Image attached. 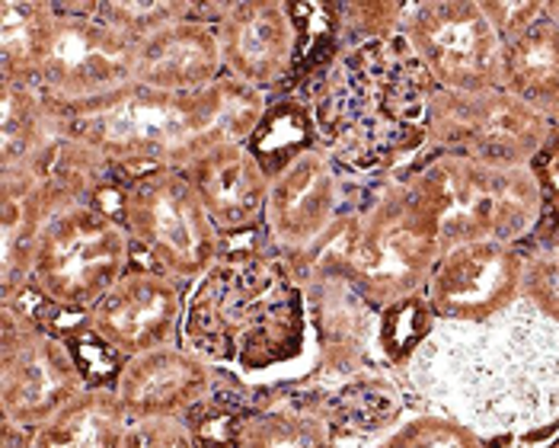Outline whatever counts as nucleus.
<instances>
[{
  "label": "nucleus",
  "mask_w": 559,
  "mask_h": 448,
  "mask_svg": "<svg viewBox=\"0 0 559 448\" xmlns=\"http://www.w3.org/2000/svg\"><path fill=\"white\" fill-rule=\"evenodd\" d=\"M217 13L221 0H209L199 16H186L138 43L134 84L167 93H189L217 84L224 78Z\"/></svg>",
  "instance_id": "6ab92c4d"
},
{
  "label": "nucleus",
  "mask_w": 559,
  "mask_h": 448,
  "mask_svg": "<svg viewBox=\"0 0 559 448\" xmlns=\"http://www.w3.org/2000/svg\"><path fill=\"white\" fill-rule=\"evenodd\" d=\"M134 64L138 43L109 26L93 0L0 3V81L39 90L64 126L131 87Z\"/></svg>",
  "instance_id": "20e7f679"
},
{
  "label": "nucleus",
  "mask_w": 559,
  "mask_h": 448,
  "mask_svg": "<svg viewBox=\"0 0 559 448\" xmlns=\"http://www.w3.org/2000/svg\"><path fill=\"white\" fill-rule=\"evenodd\" d=\"M326 401L333 410V420L340 426V436L345 439H365L400 416V391L384 378H368V375H352L340 388H323Z\"/></svg>",
  "instance_id": "393cba45"
},
{
  "label": "nucleus",
  "mask_w": 559,
  "mask_h": 448,
  "mask_svg": "<svg viewBox=\"0 0 559 448\" xmlns=\"http://www.w3.org/2000/svg\"><path fill=\"white\" fill-rule=\"evenodd\" d=\"M215 26L224 78L269 99L292 90L298 30L288 0H221Z\"/></svg>",
  "instance_id": "2eb2a0df"
},
{
  "label": "nucleus",
  "mask_w": 559,
  "mask_h": 448,
  "mask_svg": "<svg viewBox=\"0 0 559 448\" xmlns=\"http://www.w3.org/2000/svg\"><path fill=\"white\" fill-rule=\"evenodd\" d=\"M550 448H559V439H557V443H554V446H550Z\"/></svg>",
  "instance_id": "473e14b6"
},
{
  "label": "nucleus",
  "mask_w": 559,
  "mask_h": 448,
  "mask_svg": "<svg viewBox=\"0 0 559 448\" xmlns=\"http://www.w3.org/2000/svg\"><path fill=\"white\" fill-rule=\"evenodd\" d=\"M343 209L345 177L320 144L269 179L265 237L272 250L292 263L336 224Z\"/></svg>",
  "instance_id": "dca6fc26"
},
{
  "label": "nucleus",
  "mask_w": 559,
  "mask_h": 448,
  "mask_svg": "<svg viewBox=\"0 0 559 448\" xmlns=\"http://www.w3.org/2000/svg\"><path fill=\"white\" fill-rule=\"evenodd\" d=\"M247 144L257 154L269 179L282 174L288 164H295L301 154L320 148V132L313 126L307 99L298 93L272 96L259 119L257 132L247 138Z\"/></svg>",
  "instance_id": "b1692460"
},
{
  "label": "nucleus",
  "mask_w": 559,
  "mask_h": 448,
  "mask_svg": "<svg viewBox=\"0 0 559 448\" xmlns=\"http://www.w3.org/2000/svg\"><path fill=\"white\" fill-rule=\"evenodd\" d=\"M61 132L64 122L39 90L0 81V177L33 164Z\"/></svg>",
  "instance_id": "4be33fe9"
},
{
  "label": "nucleus",
  "mask_w": 559,
  "mask_h": 448,
  "mask_svg": "<svg viewBox=\"0 0 559 448\" xmlns=\"http://www.w3.org/2000/svg\"><path fill=\"white\" fill-rule=\"evenodd\" d=\"M435 81L403 33L348 45L298 93L307 99L320 144L345 179L403 174L429 144Z\"/></svg>",
  "instance_id": "f03ea898"
},
{
  "label": "nucleus",
  "mask_w": 559,
  "mask_h": 448,
  "mask_svg": "<svg viewBox=\"0 0 559 448\" xmlns=\"http://www.w3.org/2000/svg\"><path fill=\"white\" fill-rule=\"evenodd\" d=\"M131 416L112 388H86L33 436V448H119Z\"/></svg>",
  "instance_id": "412c9836"
},
{
  "label": "nucleus",
  "mask_w": 559,
  "mask_h": 448,
  "mask_svg": "<svg viewBox=\"0 0 559 448\" xmlns=\"http://www.w3.org/2000/svg\"><path fill=\"white\" fill-rule=\"evenodd\" d=\"M86 388L71 330L0 302V420L39 429Z\"/></svg>",
  "instance_id": "9d476101"
},
{
  "label": "nucleus",
  "mask_w": 559,
  "mask_h": 448,
  "mask_svg": "<svg viewBox=\"0 0 559 448\" xmlns=\"http://www.w3.org/2000/svg\"><path fill=\"white\" fill-rule=\"evenodd\" d=\"M550 132L547 116L506 87L483 93L435 90L431 96L429 144L444 154L527 167Z\"/></svg>",
  "instance_id": "9b49d317"
},
{
  "label": "nucleus",
  "mask_w": 559,
  "mask_h": 448,
  "mask_svg": "<svg viewBox=\"0 0 559 448\" xmlns=\"http://www.w3.org/2000/svg\"><path fill=\"white\" fill-rule=\"evenodd\" d=\"M368 448H496L486 443L476 429L454 416H409V420H393L388 429Z\"/></svg>",
  "instance_id": "bb28decb"
},
{
  "label": "nucleus",
  "mask_w": 559,
  "mask_h": 448,
  "mask_svg": "<svg viewBox=\"0 0 559 448\" xmlns=\"http://www.w3.org/2000/svg\"><path fill=\"white\" fill-rule=\"evenodd\" d=\"M343 436L323 388L257 391L234 448H340Z\"/></svg>",
  "instance_id": "aec40b11"
},
{
  "label": "nucleus",
  "mask_w": 559,
  "mask_h": 448,
  "mask_svg": "<svg viewBox=\"0 0 559 448\" xmlns=\"http://www.w3.org/2000/svg\"><path fill=\"white\" fill-rule=\"evenodd\" d=\"M119 448H199L186 420H131Z\"/></svg>",
  "instance_id": "c756f323"
},
{
  "label": "nucleus",
  "mask_w": 559,
  "mask_h": 448,
  "mask_svg": "<svg viewBox=\"0 0 559 448\" xmlns=\"http://www.w3.org/2000/svg\"><path fill=\"white\" fill-rule=\"evenodd\" d=\"M406 368L419 391L476 433L559 423V323L527 298L483 323H435Z\"/></svg>",
  "instance_id": "f257e3e1"
},
{
  "label": "nucleus",
  "mask_w": 559,
  "mask_h": 448,
  "mask_svg": "<svg viewBox=\"0 0 559 448\" xmlns=\"http://www.w3.org/2000/svg\"><path fill=\"white\" fill-rule=\"evenodd\" d=\"M182 343L243 381L298 368L313 350L307 288L265 234L227 244L186 302Z\"/></svg>",
  "instance_id": "7ed1b4c3"
},
{
  "label": "nucleus",
  "mask_w": 559,
  "mask_h": 448,
  "mask_svg": "<svg viewBox=\"0 0 559 448\" xmlns=\"http://www.w3.org/2000/svg\"><path fill=\"white\" fill-rule=\"evenodd\" d=\"M441 244L426 212L400 177L345 179V209L336 224L288 267L307 279H336L374 314L423 295Z\"/></svg>",
  "instance_id": "39448f33"
},
{
  "label": "nucleus",
  "mask_w": 559,
  "mask_h": 448,
  "mask_svg": "<svg viewBox=\"0 0 559 448\" xmlns=\"http://www.w3.org/2000/svg\"><path fill=\"white\" fill-rule=\"evenodd\" d=\"M224 244H240L265 234L269 174L247 141H221L199 154L186 170Z\"/></svg>",
  "instance_id": "a211bd4d"
},
{
  "label": "nucleus",
  "mask_w": 559,
  "mask_h": 448,
  "mask_svg": "<svg viewBox=\"0 0 559 448\" xmlns=\"http://www.w3.org/2000/svg\"><path fill=\"white\" fill-rule=\"evenodd\" d=\"M544 10H547V16L559 26V3H544Z\"/></svg>",
  "instance_id": "2f4dec72"
},
{
  "label": "nucleus",
  "mask_w": 559,
  "mask_h": 448,
  "mask_svg": "<svg viewBox=\"0 0 559 448\" xmlns=\"http://www.w3.org/2000/svg\"><path fill=\"white\" fill-rule=\"evenodd\" d=\"M134 247L122 222L99 202L58 209L36 240L20 302L45 320L74 330L90 308L134 267Z\"/></svg>",
  "instance_id": "6e6552de"
},
{
  "label": "nucleus",
  "mask_w": 559,
  "mask_h": 448,
  "mask_svg": "<svg viewBox=\"0 0 559 448\" xmlns=\"http://www.w3.org/2000/svg\"><path fill=\"white\" fill-rule=\"evenodd\" d=\"M129 231L134 257L173 279L195 285L224 257L227 244L182 170H141L96 196Z\"/></svg>",
  "instance_id": "1a4fd4ad"
},
{
  "label": "nucleus",
  "mask_w": 559,
  "mask_h": 448,
  "mask_svg": "<svg viewBox=\"0 0 559 448\" xmlns=\"http://www.w3.org/2000/svg\"><path fill=\"white\" fill-rule=\"evenodd\" d=\"M524 267L521 244H461L441 254L423 295L441 323H483L524 298Z\"/></svg>",
  "instance_id": "4468645a"
},
{
  "label": "nucleus",
  "mask_w": 559,
  "mask_h": 448,
  "mask_svg": "<svg viewBox=\"0 0 559 448\" xmlns=\"http://www.w3.org/2000/svg\"><path fill=\"white\" fill-rule=\"evenodd\" d=\"M506 90L527 99L544 116L559 103V26L547 16L506 43Z\"/></svg>",
  "instance_id": "5701e85b"
},
{
  "label": "nucleus",
  "mask_w": 559,
  "mask_h": 448,
  "mask_svg": "<svg viewBox=\"0 0 559 448\" xmlns=\"http://www.w3.org/2000/svg\"><path fill=\"white\" fill-rule=\"evenodd\" d=\"M400 33L438 90L483 93L506 87V45L479 3H406Z\"/></svg>",
  "instance_id": "f8f14e48"
},
{
  "label": "nucleus",
  "mask_w": 559,
  "mask_h": 448,
  "mask_svg": "<svg viewBox=\"0 0 559 448\" xmlns=\"http://www.w3.org/2000/svg\"><path fill=\"white\" fill-rule=\"evenodd\" d=\"M33 436H36V429L0 420V448H33Z\"/></svg>",
  "instance_id": "7c9ffc66"
},
{
  "label": "nucleus",
  "mask_w": 559,
  "mask_h": 448,
  "mask_svg": "<svg viewBox=\"0 0 559 448\" xmlns=\"http://www.w3.org/2000/svg\"><path fill=\"white\" fill-rule=\"evenodd\" d=\"M96 13L134 43L151 39L186 16H199L209 0H93Z\"/></svg>",
  "instance_id": "a878e982"
},
{
  "label": "nucleus",
  "mask_w": 559,
  "mask_h": 448,
  "mask_svg": "<svg viewBox=\"0 0 559 448\" xmlns=\"http://www.w3.org/2000/svg\"><path fill=\"white\" fill-rule=\"evenodd\" d=\"M396 177L426 212L441 254L476 240L524 244L540 224L544 202L531 167L486 164L435 151L426 161H413Z\"/></svg>",
  "instance_id": "0eeeda50"
},
{
  "label": "nucleus",
  "mask_w": 559,
  "mask_h": 448,
  "mask_svg": "<svg viewBox=\"0 0 559 448\" xmlns=\"http://www.w3.org/2000/svg\"><path fill=\"white\" fill-rule=\"evenodd\" d=\"M265 106V93L230 78L189 93L131 84L64 129L90 141L112 164V177H129L141 170H186L221 141H247Z\"/></svg>",
  "instance_id": "423d86ee"
},
{
  "label": "nucleus",
  "mask_w": 559,
  "mask_h": 448,
  "mask_svg": "<svg viewBox=\"0 0 559 448\" xmlns=\"http://www.w3.org/2000/svg\"><path fill=\"white\" fill-rule=\"evenodd\" d=\"M524 298L559 323V240L547 247H524Z\"/></svg>",
  "instance_id": "c85d7f7f"
},
{
  "label": "nucleus",
  "mask_w": 559,
  "mask_h": 448,
  "mask_svg": "<svg viewBox=\"0 0 559 448\" xmlns=\"http://www.w3.org/2000/svg\"><path fill=\"white\" fill-rule=\"evenodd\" d=\"M189 288L192 285L134 260V267L90 308L84 327L122 358L176 346L182 343Z\"/></svg>",
  "instance_id": "ddd939ff"
},
{
  "label": "nucleus",
  "mask_w": 559,
  "mask_h": 448,
  "mask_svg": "<svg viewBox=\"0 0 559 448\" xmlns=\"http://www.w3.org/2000/svg\"><path fill=\"white\" fill-rule=\"evenodd\" d=\"M227 372L186 343L126 358L116 394L131 420H186L221 388Z\"/></svg>",
  "instance_id": "f3484780"
},
{
  "label": "nucleus",
  "mask_w": 559,
  "mask_h": 448,
  "mask_svg": "<svg viewBox=\"0 0 559 448\" xmlns=\"http://www.w3.org/2000/svg\"><path fill=\"white\" fill-rule=\"evenodd\" d=\"M431 330H435V314L426 295L403 298L390 305L388 311L378 314V350L390 365H409V358L419 353Z\"/></svg>",
  "instance_id": "cd10ccee"
}]
</instances>
